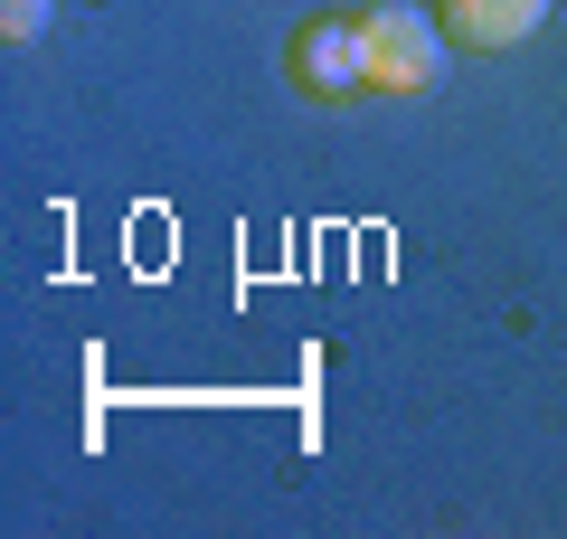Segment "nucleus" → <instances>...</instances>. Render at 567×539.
Listing matches in <instances>:
<instances>
[{"mask_svg": "<svg viewBox=\"0 0 567 539\" xmlns=\"http://www.w3.org/2000/svg\"><path fill=\"white\" fill-rule=\"evenodd\" d=\"M445 20L435 10H406V0H379V10H360V58H369V95H435V77H445Z\"/></svg>", "mask_w": 567, "mask_h": 539, "instance_id": "nucleus-1", "label": "nucleus"}, {"mask_svg": "<svg viewBox=\"0 0 567 539\" xmlns=\"http://www.w3.org/2000/svg\"><path fill=\"white\" fill-rule=\"evenodd\" d=\"M284 77H293V95H303V104H350V95H369L360 10H312V20H293V39H284Z\"/></svg>", "mask_w": 567, "mask_h": 539, "instance_id": "nucleus-2", "label": "nucleus"}, {"mask_svg": "<svg viewBox=\"0 0 567 539\" xmlns=\"http://www.w3.org/2000/svg\"><path fill=\"white\" fill-rule=\"evenodd\" d=\"M548 10H558V0H435L445 39L473 48V58H502V48H520L529 29H548Z\"/></svg>", "mask_w": 567, "mask_h": 539, "instance_id": "nucleus-3", "label": "nucleus"}, {"mask_svg": "<svg viewBox=\"0 0 567 539\" xmlns=\"http://www.w3.org/2000/svg\"><path fill=\"white\" fill-rule=\"evenodd\" d=\"M48 29V0H0V39L20 48V39H39Z\"/></svg>", "mask_w": 567, "mask_h": 539, "instance_id": "nucleus-4", "label": "nucleus"}]
</instances>
